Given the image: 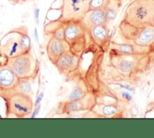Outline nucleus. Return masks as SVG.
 Instances as JSON below:
<instances>
[{
    "instance_id": "nucleus-1",
    "label": "nucleus",
    "mask_w": 154,
    "mask_h": 138,
    "mask_svg": "<svg viewBox=\"0 0 154 138\" xmlns=\"http://www.w3.org/2000/svg\"><path fill=\"white\" fill-rule=\"evenodd\" d=\"M108 65L113 74L122 80H129L139 76L150 65L154 52L123 54L108 49Z\"/></svg>"
},
{
    "instance_id": "nucleus-2",
    "label": "nucleus",
    "mask_w": 154,
    "mask_h": 138,
    "mask_svg": "<svg viewBox=\"0 0 154 138\" xmlns=\"http://www.w3.org/2000/svg\"><path fill=\"white\" fill-rule=\"evenodd\" d=\"M154 17V0H134L126 8L122 21L135 27L151 25Z\"/></svg>"
},
{
    "instance_id": "nucleus-3",
    "label": "nucleus",
    "mask_w": 154,
    "mask_h": 138,
    "mask_svg": "<svg viewBox=\"0 0 154 138\" xmlns=\"http://www.w3.org/2000/svg\"><path fill=\"white\" fill-rule=\"evenodd\" d=\"M119 32L123 42L154 49V26L152 24L135 27L121 21Z\"/></svg>"
},
{
    "instance_id": "nucleus-4",
    "label": "nucleus",
    "mask_w": 154,
    "mask_h": 138,
    "mask_svg": "<svg viewBox=\"0 0 154 138\" xmlns=\"http://www.w3.org/2000/svg\"><path fill=\"white\" fill-rule=\"evenodd\" d=\"M8 64L19 79H35L39 71V62L32 50L8 58Z\"/></svg>"
},
{
    "instance_id": "nucleus-5",
    "label": "nucleus",
    "mask_w": 154,
    "mask_h": 138,
    "mask_svg": "<svg viewBox=\"0 0 154 138\" xmlns=\"http://www.w3.org/2000/svg\"><path fill=\"white\" fill-rule=\"evenodd\" d=\"M63 23L65 41L72 52L80 56L88 45L89 38L87 30L80 21L70 20Z\"/></svg>"
},
{
    "instance_id": "nucleus-6",
    "label": "nucleus",
    "mask_w": 154,
    "mask_h": 138,
    "mask_svg": "<svg viewBox=\"0 0 154 138\" xmlns=\"http://www.w3.org/2000/svg\"><path fill=\"white\" fill-rule=\"evenodd\" d=\"M5 102L7 116L23 118L30 115L34 109L31 96L18 92H11L1 97Z\"/></svg>"
},
{
    "instance_id": "nucleus-7",
    "label": "nucleus",
    "mask_w": 154,
    "mask_h": 138,
    "mask_svg": "<svg viewBox=\"0 0 154 138\" xmlns=\"http://www.w3.org/2000/svg\"><path fill=\"white\" fill-rule=\"evenodd\" d=\"M91 0H61L60 16L56 19L62 22L81 21L89 9Z\"/></svg>"
},
{
    "instance_id": "nucleus-8",
    "label": "nucleus",
    "mask_w": 154,
    "mask_h": 138,
    "mask_svg": "<svg viewBox=\"0 0 154 138\" xmlns=\"http://www.w3.org/2000/svg\"><path fill=\"white\" fill-rule=\"evenodd\" d=\"M97 97L88 92L82 98L76 100H66L59 103L57 113L63 115H71L81 112L91 111L97 103Z\"/></svg>"
},
{
    "instance_id": "nucleus-9",
    "label": "nucleus",
    "mask_w": 154,
    "mask_h": 138,
    "mask_svg": "<svg viewBox=\"0 0 154 138\" xmlns=\"http://www.w3.org/2000/svg\"><path fill=\"white\" fill-rule=\"evenodd\" d=\"M80 61L81 56L73 53L69 50L62 54L54 65L61 74L72 78L77 73Z\"/></svg>"
},
{
    "instance_id": "nucleus-10",
    "label": "nucleus",
    "mask_w": 154,
    "mask_h": 138,
    "mask_svg": "<svg viewBox=\"0 0 154 138\" xmlns=\"http://www.w3.org/2000/svg\"><path fill=\"white\" fill-rule=\"evenodd\" d=\"M8 60V58L0 52V97L11 92L19 81L9 67Z\"/></svg>"
},
{
    "instance_id": "nucleus-11",
    "label": "nucleus",
    "mask_w": 154,
    "mask_h": 138,
    "mask_svg": "<svg viewBox=\"0 0 154 138\" xmlns=\"http://www.w3.org/2000/svg\"><path fill=\"white\" fill-rule=\"evenodd\" d=\"M19 27L16 28L6 33L0 40V52L11 58L21 53L19 41Z\"/></svg>"
},
{
    "instance_id": "nucleus-12",
    "label": "nucleus",
    "mask_w": 154,
    "mask_h": 138,
    "mask_svg": "<svg viewBox=\"0 0 154 138\" xmlns=\"http://www.w3.org/2000/svg\"><path fill=\"white\" fill-rule=\"evenodd\" d=\"M90 41L105 52L110 44L109 31L106 25H98L87 30Z\"/></svg>"
},
{
    "instance_id": "nucleus-13",
    "label": "nucleus",
    "mask_w": 154,
    "mask_h": 138,
    "mask_svg": "<svg viewBox=\"0 0 154 138\" xmlns=\"http://www.w3.org/2000/svg\"><path fill=\"white\" fill-rule=\"evenodd\" d=\"M96 117L100 118H119L123 114V109L118 103H97L91 110Z\"/></svg>"
},
{
    "instance_id": "nucleus-14",
    "label": "nucleus",
    "mask_w": 154,
    "mask_h": 138,
    "mask_svg": "<svg viewBox=\"0 0 154 138\" xmlns=\"http://www.w3.org/2000/svg\"><path fill=\"white\" fill-rule=\"evenodd\" d=\"M80 22L87 31L96 26L107 25V19L104 10H88Z\"/></svg>"
},
{
    "instance_id": "nucleus-15",
    "label": "nucleus",
    "mask_w": 154,
    "mask_h": 138,
    "mask_svg": "<svg viewBox=\"0 0 154 138\" xmlns=\"http://www.w3.org/2000/svg\"><path fill=\"white\" fill-rule=\"evenodd\" d=\"M46 50L49 60L54 64L62 54L70 49L65 40H58L51 37L47 43Z\"/></svg>"
},
{
    "instance_id": "nucleus-16",
    "label": "nucleus",
    "mask_w": 154,
    "mask_h": 138,
    "mask_svg": "<svg viewBox=\"0 0 154 138\" xmlns=\"http://www.w3.org/2000/svg\"><path fill=\"white\" fill-rule=\"evenodd\" d=\"M109 48L123 54H135L154 52L153 48L139 46L133 43L125 42H123L122 43H119L114 41H111Z\"/></svg>"
},
{
    "instance_id": "nucleus-17",
    "label": "nucleus",
    "mask_w": 154,
    "mask_h": 138,
    "mask_svg": "<svg viewBox=\"0 0 154 138\" xmlns=\"http://www.w3.org/2000/svg\"><path fill=\"white\" fill-rule=\"evenodd\" d=\"M123 0H109L105 8V12L107 19V25L114 21L117 17L122 5Z\"/></svg>"
},
{
    "instance_id": "nucleus-18",
    "label": "nucleus",
    "mask_w": 154,
    "mask_h": 138,
    "mask_svg": "<svg viewBox=\"0 0 154 138\" xmlns=\"http://www.w3.org/2000/svg\"><path fill=\"white\" fill-rule=\"evenodd\" d=\"M19 41L22 53L28 52L32 50V43L30 37L28 34V30L26 27H19Z\"/></svg>"
},
{
    "instance_id": "nucleus-19",
    "label": "nucleus",
    "mask_w": 154,
    "mask_h": 138,
    "mask_svg": "<svg viewBox=\"0 0 154 138\" xmlns=\"http://www.w3.org/2000/svg\"><path fill=\"white\" fill-rule=\"evenodd\" d=\"M34 80L33 79H19L17 85L11 92H21L32 96L33 94L32 82Z\"/></svg>"
},
{
    "instance_id": "nucleus-20",
    "label": "nucleus",
    "mask_w": 154,
    "mask_h": 138,
    "mask_svg": "<svg viewBox=\"0 0 154 138\" xmlns=\"http://www.w3.org/2000/svg\"><path fill=\"white\" fill-rule=\"evenodd\" d=\"M88 92L87 86L82 80H79L68 97V100H76L82 98Z\"/></svg>"
},
{
    "instance_id": "nucleus-21",
    "label": "nucleus",
    "mask_w": 154,
    "mask_h": 138,
    "mask_svg": "<svg viewBox=\"0 0 154 138\" xmlns=\"http://www.w3.org/2000/svg\"><path fill=\"white\" fill-rule=\"evenodd\" d=\"M51 37H54L58 40H64V26L63 23L61 21L59 22L56 27L51 32Z\"/></svg>"
},
{
    "instance_id": "nucleus-22",
    "label": "nucleus",
    "mask_w": 154,
    "mask_h": 138,
    "mask_svg": "<svg viewBox=\"0 0 154 138\" xmlns=\"http://www.w3.org/2000/svg\"><path fill=\"white\" fill-rule=\"evenodd\" d=\"M109 0H91L88 10H105Z\"/></svg>"
},
{
    "instance_id": "nucleus-23",
    "label": "nucleus",
    "mask_w": 154,
    "mask_h": 138,
    "mask_svg": "<svg viewBox=\"0 0 154 138\" xmlns=\"http://www.w3.org/2000/svg\"><path fill=\"white\" fill-rule=\"evenodd\" d=\"M41 110V104H40L39 105L34 107V109L29 116V118H35L37 117V116L39 114Z\"/></svg>"
},
{
    "instance_id": "nucleus-24",
    "label": "nucleus",
    "mask_w": 154,
    "mask_h": 138,
    "mask_svg": "<svg viewBox=\"0 0 154 138\" xmlns=\"http://www.w3.org/2000/svg\"><path fill=\"white\" fill-rule=\"evenodd\" d=\"M40 10L39 8H35L34 10V11H33V16H34V20H35V22L36 23L37 25H39V23H40V19H39V17H40Z\"/></svg>"
},
{
    "instance_id": "nucleus-25",
    "label": "nucleus",
    "mask_w": 154,
    "mask_h": 138,
    "mask_svg": "<svg viewBox=\"0 0 154 138\" xmlns=\"http://www.w3.org/2000/svg\"><path fill=\"white\" fill-rule=\"evenodd\" d=\"M43 97H44V92L42 91L39 93V94L37 97L36 99L35 100V101L34 102V107H35V106L39 105L41 103V101H42Z\"/></svg>"
},
{
    "instance_id": "nucleus-26",
    "label": "nucleus",
    "mask_w": 154,
    "mask_h": 138,
    "mask_svg": "<svg viewBox=\"0 0 154 138\" xmlns=\"http://www.w3.org/2000/svg\"><path fill=\"white\" fill-rule=\"evenodd\" d=\"M33 36H34V38L35 39V41L37 42V43H38L39 42V38H38V29H37V27H35L34 28V30H33Z\"/></svg>"
},
{
    "instance_id": "nucleus-27",
    "label": "nucleus",
    "mask_w": 154,
    "mask_h": 138,
    "mask_svg": "<svg viewBox=\"0 0 154 138\" xmlns=\"http://www.w3.org/2000/svg\"><path fill=\"white\" fill-rule=\"evenodd\" d=\"M9 2L16 4H18L19 2H20V0H8Z\"/></svg>"
},
{
    "instance_id": "nucleus-28",
    "label": "nucleus",
    "mask_w": 154,
    "mask_h": 138,
    "mask_svg": "<svg viewBox=\"0 0 154 138\" xmlns=\"http://www.w3.org/2000/svg\"><path fill=\"white\" fill-rule=\"evenodd\" d=\"M152 25L154 26V17H153V20H152Z\"/></svg>"
},
{
    "instance_id": "nucleus-29",
    "label": "nucleus",
    "mask_w": 154,
    "mask_h": 138,
    "mask_svg": "<svg viewBox=\"0 0 154 138\" xmlns=\"http://www.w3.org/2000/svg\"><path fill=\"white\" fill-rule=\"evenodd\" d=\"M26 0H20V2H25V1H26Z\"/></svg>"
}]
</instances>
